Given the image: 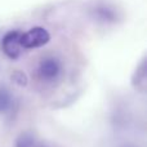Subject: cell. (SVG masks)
Returning a JSON list of instances; mask_svg holds the SVG:
<instances>
[{
	"label": "cell",
	"instance_id": "obj_6",
	"mask_svg": "<svg viewBox=\"0 0 147 147\" xmlns=\"http://www.w3.org/2000/svg\"><path fill=\"white\" fill-rule=\"evenodd\" d=\"M117 147H138V146L134 145V143H123V145H119Z\"/></svg>",
	"mask_w": 147,
	"mask_h": 147
},
{
	"label": "cell",
	"instance_id": "obj_4",
	"mask_svg": "<svg viewBox=\"0 0 147 147\" xmlns=\"http://www.w3.org/2000/svg\"><path fill=\"white\" fill-rule=\"evenodd\" d=\"M38 137L31 130H25L20 133L14 141V147H36L38 143Z\"/></svg>",
	"mask_w": 147,
	"mask_h": 147
},
{
	"label": "cell",
	"instance_id": "obj_5",
	"mask_svg": "<svg viewBox=\"0 0 147 147\" xmlns=\"http://www.w3.org/2000/svg\"><path fill=\"white\" fill-rule=\"evenodd\" d=\"M36 147H57L54 143L49 142V141H38Z\"/></svg>",
	"mask_w": 147,
	"mask_h": 147
},
{
	"label": "cell",
	"instance_id": "obj_2",
	"mask_svg": "<svg viewBox=\"0 0 147 147\" xmlns=\"http://www.w3.org/2000/svg\"><path fill=\"white\" fill-rule=\"evenodd\" d=\"M1 48L9 58H17L23 49L20 41V34L9 32L8 35H5V38L3 39Z\"/></svg>",
	"mask_w": 147,
	"mask_h": 147
},
{
	"label": "cell",
	"instance_id": "obj_1",
	"mask_svg": "<svg viewBox=\"0 0 147 147\" xmlns=\"http://www.w3.org/2000/svg\"><path fill=\"white\" fill-rule=\"evenodd\" d=\"M38 78L41 83L56 84L62 79L63 75V65L61 59L56 56H47L40 59L38 65Z\"/></svg>",
	"mask_w": 147,
	"mask_h": 147
},
{
	"label": "cell",
	"instance_id": "obj_3",
	"mask_svg": "<svg viewBox=\"0 0 147 147\" xmlns=\"http://www.w3.org/2000/svg\"><path fill=\"white\" fill-rule=\"evenodd\" d=\"M14 107V96L4 85H0V115L10 112Z\"/></svg>",
	"mask_w": 147,
	"mask_h": 147
}]
</instances>
